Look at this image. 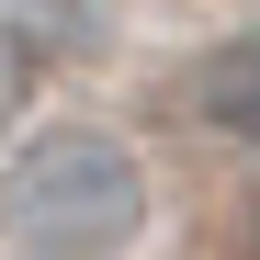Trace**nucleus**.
Listing matches in <instances>:
<instances>
[{
    "instance_id": "nucleus-2",
    "label": "nucleus",
    "mask_w": 260,
    "mask_h": 260,
    "mask_svg": "<svg viewBox=\"0 0 260 260\" xmlns=\"http://www.w3.org/2000/svg\"><path fill=\"white\" fill-rule=\"evenodd\" d=\"M192 113L215 136H260V23H238L226 46L192 68Z\"/></svg>"
},
{
    "instance_id": "nucleus-3",
    "label": "nucleus",
    "mask_w": 260,
    "mask_h": 260,
    "mask_svg": "<svg viewBox=\"0 0 260 260\" xmlns=\"http://www.w3.org/2000/svg\"><path fill=\"white\" fill-rule=\"evenodd\" d=\"M0 23L23 46H91L102 34V0H0Z\"/></svg>"
},
{
    "instance_id": "nucleus-5",
    "label": "nucleus",
    "mask_w": 260,
    "mask_h": 260,
    "mask_svg": "<svg viewBox=\"0 0 260 260\" xmlns=\"http://www.w3.org/2000/svg\"><path fill=\"white\" fill-rule=\"evenodd\" d=\"M249 238H260V204H249Z\"/></svg>"
},
{
    "instance_id": "nucleus-4",
    "label": "nucleus",
    "mask_w": 260,
    "mask_h": 260,
    "mask_svg": "<svg viewBox=\"0 0 260 260\" xmlns=\"http://www.w3.org/2000/svg\"><path fill=\"white\" fill-rule=\"evenodd\" d=\"M23 102H34V46L12 23H0V147H12V124H23Z\"/></svg>"
},
{
    "instance_id": "nucleus-1",
    "label": "nucleus",
    "mask_w": 260,
    "mask_h": 260,
    "mask_svg": "<svg viewBox=\"0 0 260 260\" xmlns=\"http://www.w3.org/2000/svg\"><path fill=\"white\" fill-rule=\"evenodd\" d=\"M0 238L12 260H124L147 238V158L113 124H46L0 170Z\"/></svg>"
}]
</instances>
